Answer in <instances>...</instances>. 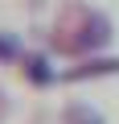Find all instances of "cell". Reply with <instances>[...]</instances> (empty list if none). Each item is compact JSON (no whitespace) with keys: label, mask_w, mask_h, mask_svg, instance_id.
I'll use <instances>...</instances> for the list:
<instances>
[]
</instances>
